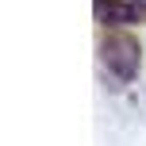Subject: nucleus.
I'll use <instances>...</instances> for the list:
<instances>
[{
  "label": "nucleus",
  "mask_w": 146,
  "mask_h": 146,
  "mask_svg": "<svg viewBox=\"0 0 146 146\" xmlns=\"http://www.w3.org/2000/svg\"><path fill=\"white\" fill-rule=\"evenodd\" d=\"M104 62H108V66L115 69L123 81H131L135 69H139V42H135V38H127V35L108 38V46H104Z\"/></svg>",
  "instance_id": "obj_1"
}]
</instances>
